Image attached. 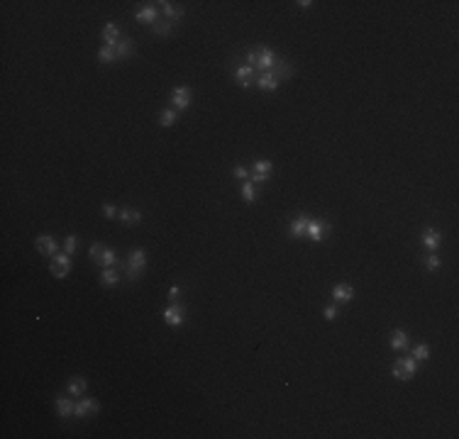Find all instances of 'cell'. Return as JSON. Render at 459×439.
Listing matches in <instances>:
<instances>
[{"instance_id": "obj_35", "label": "cell", "mask_w": 459, "mask_h": 439, "mask_svg": "<svg viewBox=\"0 0 459 439\" xmlns=\"http://www.w3.org/2000/svg\"><path fill=\"white\" fill-rule=\"evenodd\" d=\"M235 178H239V181H249V171L244 168V166H235Z\"/></svg>"}, {"instance_id": "obj_22", "label": "cell", "mask_w": 459, "mask_h": 439, "mask_svg": "<svg viewBox=\"0 0 459 439\" xmlns=\"http://www.w3.org/2000/svg\"><path fill=\"white\" fill-rule=\"evenodd\" d=\"M120 222L122 225H127V227H132V225H139V220H142V215L137 212V210H129V207H125V210H120Z\"/></svg>"}, {"instance_id": "obj_40", "label": "cell", "mask_w": 459, "mask_h": 439, "mask_svg": "<svg viewBox=\"0 0 459 439\" xmlns=\"http://www.w3.org/2000/svg\"><path fill=\"white\" fill-rule=\"evenodd\" d=\"M298 5H300V8H313V3H311V0H300Z\"/></svg>"}, {"instance_id": "obj_8", "label": "cell", "mask_w": 459, "mask_h": 439, "mask_svg": "<svg viewBox=\"0 0 459 439\" xmlns=\"http://www.w3.org/2000/svg\"><path fill=\"white\" fill-rule=\"evenodd\" d=\"M271 161H266V159H259L257 164H254V173H252V183H264L269 181V173H271Z\"/></svg>"}, {"instance_id": "obj_14", "label": "cell", "mask_w": 459, "mask_h": 439, "mask_svg": "<svg viewBox=\"0 0 459 439\" xmlns=\"http://www.w3.org/2000/svg\"><path fill=\"white\" fill-rule=\"evenodd\" d=\"M308 222H311V217L298 215V217L291 222V235H293V237H305V235H308Z\"/></svg>"}, {"instance_id": "obj_9", "label": "cell", "mask_w": 459, "mask_h": 439, "mask_svg": "<svg viewBox=\"0 0 459 439\" xmlns=\"http://www.w3.org/2000/svg\"><path fill=\"white\" fill-rule=\"evenodd\" d=\"M95 412H98V402L91 398H81L76 402V417H91Z\"/></svg>"}, {"instance_id": "obj_25", "label": "cell", "mask_w": 459, "mask_h": 439, "mask_svg": "<svg viewBox=\"0 0 459 439\" xmlns=\"http://www.w3.org/2000/svg\"><path fill=\"white\" fill-rule=\"evenodd\" d=\"M98 56H100V61H103V64H110L112 59H117V56H115V44H108V42H105V44L100 47Z\"/></svg>"}, {"instance_id": "obj_39", "label": "cell", "mask_w": 459, "mask_h": 439, "mask_svg": "<svg viewBox=\"0 0 459 439\" xmlns=\"http://www.w3.org/2000/svg\"><path fill=\"white\" fill-rule=\"evenodd\" d=\"M247 64H249V66L257 64V52H249V54H247Z\"/></svg>"}, {"instance_id": "obj_38", "label": "cell", "mask_w": 459, "mask_h": 439, "mask_svg": "<svg viewBox=\"0 0 459 439\" xmlns=\"http://www.w3.org/2000/svg\"><path fill=\"white\" fill-rule=\"evenodd\" d=\"M103 212L108 215V217H115L117 215V210H115V205H103Z\"/></svg>"}, {"instance_id": "obj_26", "label": "cell", "mask_w": 459, "mask_h": 439, "mask_svg": "<svg viewBox=\"0 0 459 439\" xmlns=\"http://www.w3.org/2000/svg\"><path fill=\"white\" fill-rule=\"evenodd\" d=\"M171 30H174V25H171V22H166V20H157V22H154V25H151V32H154V35H171Z\"/></svg>"}, {"instance_id": "obj_31", "label": "cell", "mask_w": 459, "mask_h": 439, "mask_svg": "<svg viewBox=\"0 0 459 439\" xmlns=\"http://www.w3.org/2000/svg\"><path fill=\"white\" fill-rule=\"evenodd\" d=\"M105 249H108V247H105V244H100V242H98V244H93V247H91L93 264H100V259H103V254H105Z\"/></svg>"}, {"instance_id": "obj_28", "label": "cell", "mask_w": 459, "mask_h": 439, "mask_svg": "<svg viewBox=\"0 0 459 439\" xmlns=\"http://www.w3.org/2000/svg\"><path fill=\"white\" fill-rule=\"evenodd\" d=\"M242 195H244V200H247V202H254V200H257V188H254V183H252V181H244V185H242Z\"/></svg>"}, {"instance_id": "obj_37", "label": "cell", "mask_w": 459, "mask_h": 439, "mask_svg": "<svg viewBox=\"0 0 459 439\" xmlns=\"http://www.w3.org/2000/svg\"><path fill=\"white\" fill-rule=\"evenodd\" d=\"M179 293H181L179 286H171V291H169V300H171V303H174V300H179Z\"/></svg>"}, {"instance_id": "obj_19", "label": "cell", "mask_w": 459, "mask_h": 439, "mask_svg": "<svg viewBox=\"0 0 459 439\" xmlns=\"http://www.w3.org/2000/svg\"><path fill=\"white\" fill-rule=\"evenodd\" d=\"M134 54V42L132 39H120L117 44H115V56L117 59H125V56Z\"/></svg>"}, {"instance_id": "obj_29", "label": "cell", "mask_w": 459, "mask_h": 439, "mask_svg": "<svg viewBox=\"0 0 459 439\" xmlns=\"http://www.w3.org/2000/svg\"><path fill=\"white\" fill-rule=\"evenodd\" d=\"M410 356H413L415 361H425V359L430 356V347H427V344H418V347L413 349V354H410Z\"/></svg>"}, {"instance_id": "obj_15", "label": "cell", "mask_w": 459, "mask_h": 439, "mask_svg": "<svg viewBox=\"0 0 459 439\" xmlns=\"http://www.w3.org/2000/svg\"><path fill=\"white\" fill-rule=\"evenodd\" d=\"M352 295H354V288L347 286V283H340V286H335V291H332V298H335L337 303H349Z\"/></svg>"}, {"instance_id": "obj_36", "label": "cell", "mask_w": 459, "mask_h": 439, "mask_svg": "<svg viewBox=\"0 0 459 439\" xmlns=\"http://www.w3.org/2000/svg\"><path fill=\"white\" fill-rule=\"evenodd\" d=\"M323 315H325L328 320H335V317H337V305H325Z\"/></svg>"}, {"instance_id": "obj_2", "label": "cell", "mask_w": 459, "mask_h": 439, "mask_svg": "<svg viewBox=\"0 0 459 439\" xmlns=\"http://www.w3.org/2000/svg\"><path fill=\"white\" fill-rule=\"evenodd\" d=\"M415 368H418V361H415L413 356L398 359V361L393 364V378H396V381H408V378H413Z\"/></svg>"}, {"instance_id": "obj_5", "label": "cell", "mask_w": 459, "mask_h": 439, "mask_svg": "<svg viewBox=\"0 0 459 439\" xmlns=\"http://www.w3.org/2000/svg\"><path fill=\"white\" fill-rule=\"evenodd\" d=\"M276 64V54L271 52V49H266V47H261V49H257V66L259 71H271V66Z\"/></svg>"}, {"instance_id": "obj_17", "label": "cell", "mask_w": 459, "mask_h": 439, "mask_svg": "<svg viewBox=\"0 0 459 439\" xmlns=\"http://www.w3.org/2000/svg\"><path fill=\"white\" fill-rule=\"evenodd\" d=\"M440 239H442V235L435 230V227H430V230L422 232V244H425L427 249H437V247H440Z\"/></svg>"}, {"instance_id": "obj_30", "label": "cell", "mask_w": 459, "mask_h": 439, "mask_svg": "<svg viewBox=\"0 0 459 439\" xmlns=\"http://www.w3.org/2000/svg\"><path fill=\"white\" fill-rule=\"evenodd\" d=\"M117 264V254L112 252V249H105V254H103V259H100V266H105V269H112Z\"/></svg>"}, {"instance_id": "obj_18", "label": "cell", "mask_w": 459, "mask_h": 439, "mask_svg": "<svg viewBox=\"0 0 459 439\" xmlns=\"http://www.w3.org/2000/svg\"><path fill=\"white\" fill-rule=\"evenodd\" d=\"M56 412L61 415V417H69V415H74L76 412V405L71 398H56Z\"/></svg>"}, {"instance_id": "obj_27", "label": "cell", "mask_w": 459, "mask_h": 439, "mask_svg": "<svg viewBox=\"0 0 459 439\" xmlns=\"http://www.w3.org/2000/svg\"><path fill=\"white\" fill-rule=\"evenodd\" d=\"M100 283L103 286H117L120 283V276H117V271H112V269H105L100 274Z\"/></svg>"}, {"instance_id": "obj_12", "label": "cell", "mask_w": 459, "mask_h": 439, "mask_svg": "<svg viewBox=\"0 0 459 439\" xmlns=\"http://www.w3.org/2000/svg\"><path fill=\"white\" fill-rule=\"evenodd\" d=\"M235 76H237V81H239V86H242V88H249V86H254V83H252V78H254V69H252L249 64L239 66Z\"/></svg>"}, {"instance_id": "obj_4", "label": "cell", "mask_w": 459, "mask_h": 439, "mask_svg": "<svg viewBox=\"0 0 459 439\" xmlns=\"http://www.w3.org/2000/svg\"><path fill=\"white\" fill-rule=\"evenodd\" d=\"M52 274L56 276V278H64V276L71 271V259H69V254L64 252V254H54V259H52Z\"/></svg>"}, {"instance_id": "obj_11", "label": "cell", "mask_w": 459, "mask_h": 439, "mask_svg": "<svg viewBox=\"0 0 459 439\" xmlns=\"http://www.w3.org/2000/svg\"><path fill=\"white\" fill-rule=\"evenodd\" d=\"M271 73H274L278 81H281V78H291V76H293V66H291L288 61H283V59H276V64L271 66Z\"/></svg>"}, {"instance_id": "obj_21", "label": "cell", "mask_w": 459, "mask_h": 439, "mask_svg": "<svg viewBox=\"0 0 459 439\" xmlns=\"http://www.w3.org/2000/svg\"><path fill=\"white\" fill-rule=\"evenodd\" d=\"M86 388H88V383H86V378H81V376L71 378V381H69V385H66L69 395H83V393H86Z\"/></svg>"}, {"instance_id": "obj_13", "label": "cell", "mask_w": 459, "mask_h": 439, "mask_svg": "<svg viewBox=\"0 0 459 439\" xmlns=\"http://www.w3.org/2000/svg\"><path fill=\"white\" fill-rule=\"evenodd\" d=\"M325 230H330V225H325V222H320V220H311V222H308V237H311L313 242H320Z\"/></svg>"}, {"instance_id": "obj_3", "label": "cell", "mask_w": 459, "mask_h": 439, "mask_svg": "<svg viewBox=\"0 0 459 439\" xmlns=\"http://www.w3.org/2000/svg\"><path fill=\"white\" fill-rule=\"evenodd\" d=\"M184 317H186V305L181 300H174V303L164 310V322L166 325H171V327H179V325L184 322Z\"/></svg>"}, {"instance_id": "obj_20", "label": "cell", "mask_w": 459, "mask_h": 439, "mask_svg": "<svg viewBox=\"0 0 459 439\" xmlns=\"http://www.w3.org/2000/svg\"><path fill=\"white\" fill-rule=\"evenodd\" d=\"M159 18V13H157V8H151V5H144V8H139L137 10V20L139 22H149V25H154Z\"/></svg>"}, {"instance_id": "obj_7", "label": "cell", "mask_w": 459, "mask_h": 439, "mask_svg": "<svg viewBox=\"0 0 459 439\" xmlns=\"http://www.w3.org/2000/svg\"><path fill=\"white\" fill-rule=\"evenodd\" d=\"M171 105H174V110H186V108H188V105H191V88H186V86H179V88L174 91Z\"/></svg>"}, {"instance_id": "obj_34", "label": "cell", "mask_w": 459, "mask_h": 439, "mask_svg": "<svg viewBox=\"0 0 459 439\" xmlns=\"http://www.w3.org/2000/svg\"><path fill=\"white\" fill-rule=\"evenodd\" d=\"M425 266H427V271H437L440 269V256H427V261H425Z\"/></svg>"}, {"instance_id": "obj_16", "label": "cell", "mask_w": 459, "mask_h": 439, "mask_svg": "<svg viewBox=\"0 0 459 439\" xmlns=\"http://www.w3.org/2000/svg\"><path fill=\"white\" fill-rule=\"evenodd\" d=\"M408 342H410V337H408V332H403V329H396V332L391 334V347L396 349V351L408 349Z\"/></svg>"}, {"instance_id": "obj_23", "label": "cell", "mask_w": 459, "mask_h": 439, "mask_svg": "<svg viewBox=\"0 0 459 439\" xmlns=\"http://www.w3.org/2000/svg\"><path fill=\"white\" fill-rule=\"evenodd\" d=\"M159 5H164V13H166V18L171 20H181L184 18V8L181 5H176V3H159Z\"/></svg>"}, {"instance_id": "obj_1", "label": "cell", "mask_w": 459, "mask_h": 439, "mask_svg": "<svg viewBox=\"0 0 459 439\" xmlns=\"http://www.w3.org/2000/svg\"><path fill=\"white\" fill-rule=\"evenodd\" d=\"M144 266H147V252L144 249H134L132 254H129V264H127V276L132 281H137L142 271H144Z\"/></svg>"}, {"instance_id": "obj_33", "label": "cell", "mask_w": 459, "mask_h": 439, "mask_svg": "<svg viewBox=\"0 0 459 439\" xmlns=\"http://www.w3.org/2000/svg\"><path fill=\"white\" fill-rule=\"evenodd\" d=\"M64 249H66V254H74L76 249H78V237H66V242H64Z\"/></svg>"}, {"instance_id": "obj_32", "label": "cell", "mask_w": 459, "mask_h": 439, "mask_svg": "<svg viewBox=\"0 0 459 439\" xmlns=\"http://www.w3.org/2000/svg\"><path fill=\"white\" fill-rule=\"evenodd\" d=\"M159 122H162V127H171V125L176 122V110H164Z\"/></svg>"}, {"instance_id": "obj_10", "label": "cell", "mask_w": 459, "mask_h": 439, "mask_svg": "<svg viewBox=\"0 0 459 439\" xmlns=\"http://www.w3.org/2000/svg\"><path fill=\"white\" fill-rule=\"evenodd\" d=\"M254 86L261 88V91H276V88H278V78H276L271 71H261Z\"/></svg>"}, {"instance_id": "obj_24", "label": "cell", "mask_w": 459, "mask_h": 439, "mask_svg": "<svg viewBox=\"0 0 459 439\" xmlns=\"http://www.w3.org/2000/svg\"><path fill=\"white\" fill-rule=\"evenodd\" d=\"M103 37H105L108 44H117V42H120V27H117L115 22H108L105 30H103Z\"/></svg>"}, {"instance_id": "obj_6", "label": "cell", "mask_w": 459, "mask_h": 439, "mask_svg": "<svg viewBox=\"0 0 459 439\" xmlns=\"http://www.w3.org/2000/svg\"><path fill=\"white\" fill-rule=\"evenodd\" d=\"M35 247H37L39 254H44V256H54V254H56V249H59L56 239H54V237H49V235H42V237L35 239Z\"/></svg>"}]
</instances>
